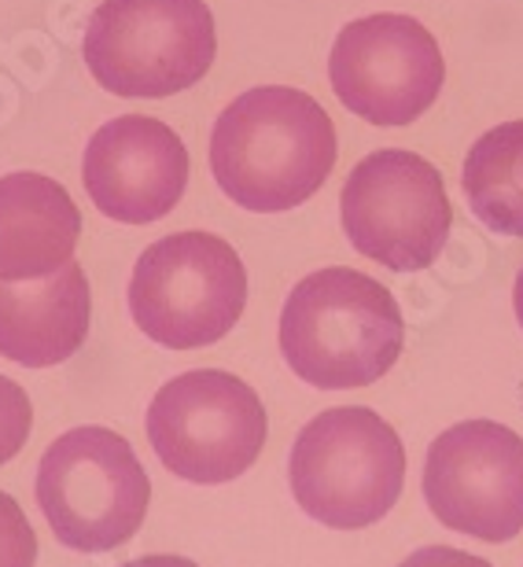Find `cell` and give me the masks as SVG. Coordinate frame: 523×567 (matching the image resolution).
Returning <instances> with one entry per match:
<instances>
[{
	"mask_svg": "<svg viewBox=\"0 0 523 567\" xmlns=\"http://www.w3.org/2000/svg\"><path fill=\"white\" fill-rule=\"evenodd\" d=\"M336 166V126L310 93L247 89L211 133V174L236 207L280 214L317 196Z\"/></svg>",
	"mask_w": 523,
	"mask_h": 567,
	"instance_id": "obj_1",
	"label": "cell"
},
{
	"mask_svg": "<svg viewBox=\"0 0 523 567\" xmlns=\"http://www.w3.org/2000/svg\"><path fill=\"white\" fill-rule=\"evenodd\" d=\"M406 321L394 295L358 269L328 266L291 288L280 313V354L310 388H369L402 354Z\"/></svg>",
	"mask_w": 523,
	"mask_h": 567,
	"instance_id": "obj_2",
	"label": "cell"
},
{
	"mask_svg": "<svg viewBox=\"0 0 523 567\" xmlns=\"http://www.w3.org/2000/svg\"><path fill=\"white\" fill-rule=\"evenodd\" d=\"M288 483L310 519L358 530L394 508L406 483V450L398 431L366 405H339L299 431Z\"/></svg>",
	"mask_w": 523,
	"mask_h": 567,
	"instance_id": "obj_3",
	"label": "cell"
},
{
	"mask_svg": "<svg viewBox=\"0 0 523 567\" xmlns=\"http://www.w3.org/2000/svg\"><path fill=\"white\" fill-rule=\"evenodd\" d=\"M218 52L203 0H104L85 27L82 55L107 93L163 100L207 78Z\"/></svg>",
	"mask_w": 523,
	"mask_h": 567,
	"instance_id": "obj_4",
	"label": "cell"
},
{
	"mask_svg": "<svg viewBox=\"0 0 523 567\" xmlns=\"http://www.w3.org/2000/svg\"><path fill=\"white\" fill-rule=\"evenodd\" d=\"M38 505L66 549L111 553L141 530L152 505V480L119 431L89 424L44 450Z\"/></svg>",
	"mask_w": 523,
	"mask_h": 567,
	"instance_id": "obj_5",
	"label": "cell"
},
{
	"mask_svg": "<svg viewBox=\"0 0 523 567\" xmlns=\"http://www.w3.org/2000/svg\"><path fill=\"white\" fill-rule=\"evenodd\" d=\"M247 306V269L214 233H174L136 258L130 313L158 347L196 350L225 339Z\"/></svg>",
	"mask_w": 523,
	"mask_h": 567,
	"instance_id": "obj_6",
	"label": "cell"
},
{
	"mask_svg": "<svg viewBox=\"0 0 523 567\" xmlns=\"http://www.w3.org/2000/svg\"><path fill=\"white\" fill-rule=\"evenodd\" d=\"M262 399L222 369H192L158 388L147 405V439L177 480L218 486L233 483L266 446Z\"/></svg>",
	"mask_w": 523,
	"mask_h": 567,
	"instance_id": "obj_7",
	"label": "cell"
},
{
	"mask_svg": "<svg viewBox=\"0 0 523 567\" xmlns=\"http://www.w3.org/2000/svg\"><path fill=\"white\" fill-rule=\"evenodd\" d=\"M343 233L358 255L391 274H420L450 240V196L439 166L402 147H383L350 169L339 192Z\"/></svg>",
	"mask_w": 523,
	"mask_h": 567,
	"instance_id": "obj_8",
	"label": "cell"
},
{
	"mask_svg": "<svg viewBox=\"0 0 523 567\" xmlns=\"http://www.w3.org/2000/svg\"><path fill=\"white\" fill-rule=\"evenodd\" d=\"M328 82L350 115L372 126H409L439 100L447 63L424 22L383 11L339 30Z\"/></svg>",
	"mask_w": 523,
	"mask_h": 567,
	"instance_id": "obj_9",
	"label": "cell"
},
{
	"mask_svg": "<svg viewBox=\"0 0 523 567\" xmlns=\"http://www.w3.org/2000/svg\"><path fill=\"white\" fill-rule=\"evenodd\" d=\"M424 502L442 527L480 542L523 530V439L494 421L447 427L424 457Z\"/></svg>",
	"mask_w": 523,
	"mask_h": 567,
	"instance_id": "obj_10",
	"label": "cell"
},
{
	"mask_svg": "<svg viewBox=\"0 0 523 567\" xmlns=\"http://www.w3.org/2000/svg\"><path fill=\"white\" fill-rule=\"evenodd\" d=\"M85 196L111 221L152 225L188 188V147L166 122L122 115L100 126L82 158Z\"/></svg>",
	"mask_w": 523,
	"mask_h": 567,
	"instance_id": "obj_11",
	"label": "cell"
},
{
	"mask_svg": "<svg viewBox=\"0 0 523 567\" xmlns=\"http://www.w3.org/2000/svg\"><path fill=\"white\" fill-rule=\"evenodd\" d=\"M89 280L66 262L38 280H0V358L49 369L74 358L89 336Z\"/></svg>",
	"mask_w": 523,
	"mask_h": 567,
	"instance_id": "obj_12",
	"label": "cell"
},
{
	"mask_svg": "<svg viewBox=\"0 0 523 567\" xmlns=\"http://www.w3.org/2000/svg\"><path fill=\"white\" fill-rule=\"evenodd\" d=\"M82 236L71 192L44 174L0 177V280H38L74 258Z\"/></svg>",
	"mask_w": 523,
	"mask_h": 567,
	"instance_id": "obj_13",
	"label": "cell"
},
{
	"mask_svg": "<svg viewBox=\"0 0 523 567\" xmlns=\"http://www.w3.org/2000/svg\"><path fill=\"white\" fill-rule=\"evenodd\" d=\"M461 185L486 229L523 236V118L502 122L472 144Z\"/></svg>",
	"mask_w": 523,
	"mask_h": 567,
	"instance_id": "obj_14",
	"label": "cell"
},
{
	"mask_svg": "<svg viewBox=\"0 0 523 567\" xmlns=\"http://www.w3.org/2000/svg\"><path fill=\"white\" fill-rule=\"evenodd\" d=\"M38 564V535L16 497L0 491V567H33Z\"/></svg>",
	"mask_w": 523,
	"mask_h": 567,
	"instance_id": "obj_15",
	"label": "cell"
},
{
	"mask_svg": "<svg viewBox=\"0 0 523 567\" xmlns=\"http://www.w3.org/2000/svg\"><path fill=\"white\" fill-rule=\"evenodd\" d=\"M33 427V405L16 380L0 377V464H8L27 446Z\"/></svg>",
	"mask_w": 523,
	"mask_h": 567,
	"instance_id": "obj_16",
	"label": "cell"
},
{
	"mask_svg": "<svg viewBox=\"0 0 523 567\" xmlns=\"http://www.w3.org/2000/svg\"><path fill=\"white\" fill-rule=\"evenodd\" d=\"M398 567H491V564L472 557V553L450 549V546H428V549H417L413 557H406Z\"/></svg>",
	"mask_w": 523,
	"mask_h": 567,
	"instance_id": "obj_17",
	"label": "cell"
},
{
	"mask_svg": "<svg viewBox=\"0 0 523 567\" xmlns=\"http://www.w3.org/2000/svg\"><path fill=\"white\" fill-rule=\"evenodd\" d=\"M122 567H199V564H192L185 557H170V553H155V557H141V560H130Z\"/></svg>",
	"mask_w": 523,
	"mask_h": 567,
	"instance_id": "obj_18",
	"label": "cell"
},
{
	"mask_svg": "<svg viewBox=\"0 0 523 567\" xmlns=\"http://www.w3.org/2000/svg\"><path fill=\"white\" fill-rule=\"evenodd\" d=\"M513 306H516V321L523 328V269H520V277H516V291H513Z\"/></svg>",
	"mask_w": 523,
	"mask_h": 567,
	"instance_id": "obj_19",
	"label": "cell"
}]
</instances>
